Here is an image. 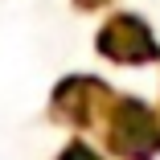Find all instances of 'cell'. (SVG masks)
Instances as JSON below:
<instances>
[{
  "mask_svg": "<svg viewBox=\"0 0 160 160\" xmlns=\"http://www.w3.org/2000/svg\"><path fill=\"white\" fill-rule=\"evenodd\" d=\"M99 49L111 53V58H119V62H148V58L160 53V45H156L152 33H148V25L136 21V17L111 21V25L103 29V37H99Z\"/></svg>",
  "mask_w": 160,
  "mask_h": 160,
  "instance_id": "1",
  "label": "cell"
}]
</instances>
